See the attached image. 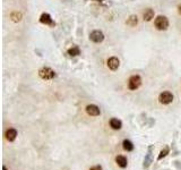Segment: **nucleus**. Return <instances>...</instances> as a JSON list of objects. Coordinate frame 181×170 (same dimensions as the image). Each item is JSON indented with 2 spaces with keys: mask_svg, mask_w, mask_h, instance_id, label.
<instances>
[{
  "mask_svg": "<svg viewBox=\"0 0 181 170\" xmlns=\"http://www.w3.org/2000/svg\"><path fill=\"white\" fill-rule=\"evenodd\" d=\"M5 136H6V140L8 142H14L16 140V137H17V131L15 128H9V129H7Z\"/></svg>",
  "mask_w": 181,
  "mask_h": 170,
  "instance_id": "9",
  "label": "nucleus"
},
{
  "mask_svg": "<svg viewBox=\"0 0 181 170\" xmlns=\"http://www.w3.org/2000/svg\"><path fill=\"white\" fill-rule=\"evenodd\" d=\"M169 152H170V148H164L161 152H160V155H159V158H157V160H162L164 156H167V154H169Z\"/></svg>",
  "mask_w": 181,
  "mask_h": 170,
  "instance_id": "17",
  "label": "nucleus"
},
{
  "mask_svg": "<svg viewBox=\"0 0 181 170\" xmlns=\"http://www.w3.org/2000/svg\"><path fill=\"white\" fill-rule=\"evenodd\" d=\"M85 110H86V112L89 116H94V117L95 116H99L101 113L100 108L97 105H95V104H88L86 108H85Z\"/></svg>",
  "mask_w": 181,
  "mask_h": 170,
  "instance_id": "6",
  "label": "nucleus"
},
{
  "mask_svg": "<svg viewBox=\"0 0 181 170\" xmlns=\"http://www.w3.org/2000/svg\"><path fill=\"white\" fill-rule=\"evenodd\" d=\"M140 84H142V78H140V76H138V75H132L130 78H129V81H128V88L129 90L131 91H135V90H137L139 86H140Z\"/></svg>",
  "mask_w": 181,
  "mask_h": 170,
  "instance_id": "3",
  "label": "nucleus"
},
{
  "mask_svg": "<svg viewBox=\"0 0 181 170\" xmlns=\"http://www.w3.org/2000/svg\"><path fill=\"white\" fill-rule=\"evenodd\" d=\"M159 101L160 103L162 104H170L173 101V94L171 92H169V91L162 92L159 96Z\"/></svg>",
  "mask_w": 181,
  "mask_h": 170,
  "instance_id": "4",
  "label": "nucleus"
},
{
  "mask_svg": "<svg viewBox=\"0 0 181 170\" xmlns=\"http://www.w3.org/2000/svg\"><path fill=\"white\" fill-rule=\"evenodd\" d=\"M89 170H103L102 169L101 166H93V167H91Z\"/></svg>",
  "mask_w": 181,
  "mask_h": 170,
  "instance_id": "19",
  "label": "nucleus"
},
{
  "mask_svg": "<svg viewBox=\"0 0 181 170\" xmlns=\"http://www.w3.org/2000/svg\"><path fill=\"white\" fill-rule=\"evenodd\" d=\"M143 17H144V21L150 22L153 17H154V10L151 9V8H147L144 11V14H143Z\"/></svg>",
  "mask_w": 181,
  "mask_h": 170,
  "instance_id": "13",
  "label": "nucleus"
},
{
  "mask_svg": "<svg viewBox=\"0 0 181 170\" xmlns=\"http://www.w3.org/2000/svg\"><path fill=\"white\" fill-rule=\"evenodd\" d=\"M10 17L13 18V21H14V22H19V21L22 19V15H21L19 13H17V11H14V13H11Z\"/></svg>",
  "mask_w": 181,
  "mask_h": 170,
  "instance_id": "18",
  "label": "nucleus"
},
{
  "mask_svg": "<svg viewBox=\"0 0 181 170\" xmlns=\"http://www.w3.org/2000/svg\"><path fill=\"white\" fill-rule=\"evenodd\" d=\"M79 48L78 47H72L68 50V55L72 56V57H75V56H78L79 55Z\"/></svg>",
  "mask_w": 181,
  "mask_h": 170,
  "instance_id": "16",
  "label": "nucleus"
},
{
  "mask_svg": "<svg viewBox=\"0 0 181 170\" xmlns=\"http://www.w3.org/2000/svg\"><path fill=\"white\" fill-rule=\"evenodd\" d=\"M89 39L93 41V42H95V43H100V42H102L103 40H104V34L102 33L101 31H93L91 34H89Z\"/></svg>",
  "mask_w": 181,
  "mask_h": 170,
  "instance_id": "5",
  "label": "nucleus"
},
{
  "mask_svg": "<svg viewBox=\"0 0 181 170\" xmlns=\"http://www.w3.org/2000/svg\"><path fill=\"white\" fill-rule=\"evenodd\" d=\"M2 170H7V168H6L5 166H4V167H2Z\"/></svg>",
  "mask_w": 181,
  "mask_h": 170,
  "instance_id": "20",
  "label": "nucleus"
},
{
  "mask_svg": "<svg viewBox=\"0 0 181 170\" xmlns=\"http://www.w3.org/2000/svg\"><path fill=\"white\" fill-rule=\"evenodd\" d=\"M40 22L42 23V24H45V25H51V26H53L54 25V23L52 22V18H51V16L49 14H47V13H43L41 17H40Z\"/></svg>",
  "mask_w": 181,
  "mask_h": 170,
  "instance_id": "10",
  "label": "nucleus"
},
{
  "mask_svg": "<svg viewBox=\"0 0 181 170\" xmlns=\"http://www.w3.org/2000/svg\"><path fill=\"white\" fill-rule=\"evenodd\" d=\"M110 127H111L112 129L119 131V129H121V127H122V123H121L119 119L112 118V119H110Z\"/></svg>",
  "mask_w": 181,
  "mask_h": 170,
  "instance_id": "12",
  "label": "nucleus"
},
{
  "mask_svg": "<svg viewBox=\"0 0 181 170\" xmlns=\"http://www.w3.org/2000/svg\"><path fill=\"white\" fill-rule=\"evenodd\" d=\"M122 146L123 148L127 151V152H131V151H134V148H135V146H134V144H132V142L129 140H124L122 142Z\"/></svg>",
  "mask_w": 181,
  "mask_h": 170,
  "instance_id": "14",
  "label": "nucleus"
},
{
  "mask_svg": "<svg viewBox=\"0 0 181 170\" xmlns=\"http://www.w3.org/2000/svg\"><path fill=\"white\" fill-rule=\"evenodd\" d=\"M137 24H138V18L137 16L135 15H131L128 18V21H127V25H129V26H136Z\"/></svg>",
  "mask_w": 181,
  "mask_h": 170,
  "instance_id": "15",
  "label": "nucleus"
},
{
  "mask_svg": "<svg viewBox=\"0 0 181 170\" xmlns=\"http://www.w3.org/2000/svg\"><path fill=\"white\" fill-rule=\"evenodd\" d=\"M39 76L42 80H52L56 76V73H54L53 69H51L50 67H43L39 70Z\"/></svg>",
  "mask_w": 181,
  "mask_h": 170,
  "instance_id": "2",
  "label": "nucleus"
},
{
  "mask_svg": "<svg viewBox=\"0 0 181 170\" xmlns=\"http://www.w3.org/2000/svg\"><path fill=\"white\" fill-rule=\"evenodd\" d=\"M116 162L120 168H126V167L128 166L127 158H126L124 155H118V156L116 158Z\"/></svg>",
  "mask_w": 181,
  "mask_h": 170,
  "instance_id": "11",
  "label": "nucleus"
},
{
  "mask_svg": "<svg viewBox=\"0 0 181 170\" xmlns=\"http://www.w3.org/2000/svg\"><path fill=\"white\" fill-rule=\"evenodd\" d=\"M155 27L160 31H165L169 27V19L165 16H157L154 22Z\"/></svg>",
  "mask_w": 181,
  "mask_h": 170,
  "instance_id": "1",
  "label": "nucleus"
},
{
  "mask_svg": "<svg viewBox=\"0 0 181 170\" xmlns=\"http://www.w3.org/2000/svg\"><path fill=\"white\" fill-rule=\"evenodd\" d=\"M120 66V61L117 57H111L108 60V67L111 70H117Z\"/></svg>",
  "mask_w": 181,
  "mask_h": 170,
  "instance_id": "8",
  "label": "nucleus"
},
{
  "mask_svg": "<svg viewBox=\"0 0 181 170\" xmlns=\"http://www.w3.org/2000/svg\"><path fill=\"white\" fill-rule=\"evenodd\" d=\"M153 161V146L151 145L148 148V151H147V154L145 155L144 159V168H148L151 166V163Z\"/></svg>",
  "mask_w": 181,
  "mask_h": 170,
  "instance_id": "7",
  "label": "nucleus"
},
{
  "mask_svg": "<svg viewBox=\"0 0 181 170\" xmlns=\"http://www.w3.org/2000/svg\"><path fill=\"white\" fill-rule=\"evenodd\" d=\"M179 13L181 14V6H179Z\"/></svg>",
  "mask_w": 181,
  "mask_h": 170,
  "instance_id": "21",
  "label": "nucleus"
}]
</instances>
